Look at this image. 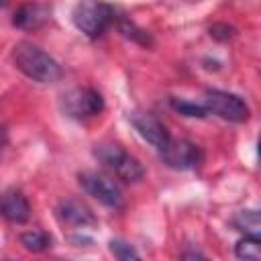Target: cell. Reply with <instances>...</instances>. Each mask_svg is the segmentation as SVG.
<instances>
[{
    "instance_id": "6da1fadb",
    "label": "cell",
    "mask_w": 261,
    "mask_h": 261,
    "mask_svg": "<svg viewBox=\"0 0 261 261\" xmlns=\"http://www.w3.org/2000/svg\"><path fill=\"white\" fill-rule=\"evenodd\" d=\"M14 65L33 82L39 84H53L61 77V65L41 47L22 41L12 51Z\"/></svg>"
},
{
    "instance_id": "7a4b0ae2",
    "label": "cell",
    "mask_w": 261,
    "mask_h": 261,
    "mask_svg": "<svg viewBox=\"0 0 261 261\" xmlns=\"http://www.w3.org/2000/svg\"><path fill=\"white\" fill-rule=\"evenodd\" d=\"M71 20L88 39H98L114 20V8L104 0H80L73 6Z\"/></svg>"
},
{
    "instance_id": "3957f363",
    "label": "cell",
    "mask_w": 261,
    "mask_h": 261,
    "mask_svg": "<svg viewBox=\"0 0 261 261\" xmlns=\"http://www.w3.org/2000/svg\"><path fill=\"white\" fill-rule=\"evenodd\" d=\"M94 157L110 169L118 179L122 181H139L145 175V169L137 157H133L128 151H124L116 143H100L94 147Z\"/></svg>"
},
{
    "instance_id": "277c9868",
    "label": "cell",
    "mask_w": 261,
    "mask_h": 261,
    "mask_svg": "<svg viewBox=\"0 0 261 261\" xmlns=\"http://www.w3.org/2000/svg\"><path fill=\"white\" fill-rule=\"evenodd\" d=\"M61 108L69 118L88 120L104 110V98L92 88H71L61 96Z\"/></svg>"
},
{
    "instance_id": "5b68a950",
    "label": "cell",
    "mask_w": 261,
    "mask_h": 261,
    "mask_svg": "<svg viewBox=\"0 0 261 261\" xmlns=\"http://www.w3.org/2000/svg\"><path fill=\"white\" fill-rule=\"evenodd\" d=\"M80 184L100 204H104L108 208H114V210H120L124 206L122 190L112 177H108L104 173H98V171H84V173H80Z\"/></svg>"
},
{
    "instance_id": "8992f818",
    "label": "cell",
    "mask_w": 261,
    "mask_h": 261,
    "mask_svg": "<svg viewBox=\"0 0 261 261\" xmlns=\"http://www.w3.org/2000/svg\"><path fill=\"white\" fill-rule=\"evenodd\" d=\"M204 106L208 108V112L230 122H245L249 120V114H251L243 98L224 90H208L204 98Z\"/></svg>"
},
{
    "instance_id": "52a82bcc",
    "label": "cell",
    "mask_w": 261,
    "mask_h": 261,
    "mask_svg": "<svg viewBox=\"0 0 261 261\" xmlns=\"http://www.w3.org/2000/svg\"><path fill=\"white\" fill-rule=\"evenodd\" d=\"M161 157L169 167L186 171V169H196L202 163L204 153L196 143L188 139H171L161 149Z\"/></svg>"
},
{
    "instance_id": "ba28073f",
    "label": "cell",
    "mask_w": 261,
    "mask_h": 261,
    "mask_svg": "<svg viewBox=\"0 0 261 261\" xmlns=\"http://www.w3.org/2000/svg\"><path fill=\"white\" fill-rule=\"evenodd\" d=\"M128 120H130V124L137 128V133H139L147 143H151L153 147H157L159 151L171 141L167 126H165L153 112H149V110H133V112L128 114Z\"/></svg>"
},
{
    "instance_id": "9c48e42d",
    "label": "cell",
    "mask_w": 261,
    "mask_h": 261,
    "mask_svg": "<svg viewBox=\"0 0 261 261\" xmlns=\"http://www.w3.org/2000/svg\"><path fill=\"white\" fill-rule=\"evenodd\" d=\"M57 216H59L61 222L71 224V226H82L84 228V226H94L96 224V216L92 214V210L75 198L61 200L59 206H57Z\"/></svg>"
},
{
    "instance_id": "30bf717a",
    "label": "cell",
    "mask_w": 261,
    "mask_h": 261,
    "mask_svg": "<svg viewBox=\"0 0 261 261\" xmlns=\"http://www.w3.org/2000/svg\"><path fill=\"white\" fill-rule=\"evenodd\" d=\"M49 14H51V8L47 4H43V2H29V4H22L14 12L12 24L22 29V31H33V29L43 27L49 20Z\"/></svg>"
},
{
    "instance_id": "8fae6325",
    "label": "cell",
    "mask_w": 261,
    "mask_h": 261,
    "mask_svg": "<svg viewBox=\"0 0 261 261\" xmlns=\"http://www.w3.org/2000/svg\"><path fill=\"white\" fill-rule=\"evenodd\" d=\"M2 214L8 222H14V224H22L29 220L31 216V204L29 200L24 198V194L16 188H10L4 192L2 196Z\"/></svg>"
},
{
    "instance_id": "7c38bea8",
    "label": "cell",
    "mask_w": 261,
    "mask_h": 261,
    "mask_svg": "<svg viewBox=\"0 0 261 261\" xmlns=\"http://www.w3.org/2000/svg\"><path fill=\"white\" fill-rule=\"evenodd\" d=\"M232 226L247 239L261 241V210H241L232 216Z\"/></svg>"
},
{
    "instance_id": "4fadbf2b",
    "label": "cell",
    "mask_w": 261,
    "mask_h": 261,
    "mask_svg": "<svg viewBox=\"0 0 261 261\" xmlns=\"http://www.w3.org/2000/svg\"><path fill=\"white\" fill-rule=\"evenodd\" d=\"M20 243H22V247H24L27 251L41 253V251H45V249L51 247V237H49L47 232L35 228V230L22 232V234H20Z\"/></svg>"
},
{
    "instance_id": "5bb4252c",
    "label": "cell",
    "mask_w": 261,
    "mask_h": 261,
    "mask_svg": "<svg viewBox=\"0 0 261 261\" xmlns=\"http://www.w3.org/2000/svg\"><path fill=\"white\" fill-rule=\"evenodd\" d=\"M169 104H171L173 110H177L179 114L190 116V118H204L208 114V108L206 106H200L196 102H188V100H181V98H171Z\"/></svg>"
},
{
    "instance_id": "9a60e30c",
    "label": "cell",
    "mask_w": 261,
    "mask_h": 261,
    "mask_svg": "<svg viewBox=\"0 0 261 261\" xmlns=\"http://www.w3.org/2000/svg\"><path fill=\"white\" fill-rule=\"evenodd\" d=\"M237 255L241 259H261V241H255V239H241L237 243Z\"/></svg>"
},
{
    "instance_id": "2e32d148",
    "label": "cell",
    "mask_w": 261,
    "mask_h": 261,
    "mask_svg": "<svg viewBox=\"0 0 261 261\" xmlns=\"http://www.w3.org/2000/svg\"><path fill=\"white\" fill-rule=\"evenodd\" d=\"M110 253H112L116 259H122V261H126V259H139V253L135 251V247H133L130 243L120 241V239L110 241Z\"/></svg>"
},
{
    "instance_id": "e0dca14e",
    "label": "cell",
    "mask_w": 261,
    "mask_h": 261,
    "mask_svg": "<svg viewBox=\"0 0 261 261\" xmlns=\"http://www.w3.org/2000/svg\"><path fill=\"white\" fill-rule=\"evenodd\" d=\"M120 31H122L124 37L133 39V41H137V43H141V45H151V37H149L143 29H137V27H135L133 22H128V20H122V22H120Z\"/></svg>"
},
{
    "instance_id": "ac0fdd59",
    "label": "cell",
    "mask_w": 261,
    "mask_h": 261,
    "mask_svg": "<svg viewBox=\"0 0 261 261\" xmlns=\"http://www.w3.org/2000/svg\"><path fill=\"white\" fill-rule=\"evenodd\" d=\"M210 35L218 41H228L234 35V29L228 24H214V27H210Z\"/></svg>"
},
{
    "instance_id": "d6986e66",
    "label": "cell",
    "mask_w": 261,
    "mask_h": 261,
    "mask_svg": "<svg viewBox=\"0 0 261 261\" xmlns=\"http://www.w3.org/2000/svg\"><path fill=\"white\" fill-rule=\"evenodd\" d=\"M257 155H259V163H261V135H259V141H257Z\"/></svg>"
}]
</instances>
